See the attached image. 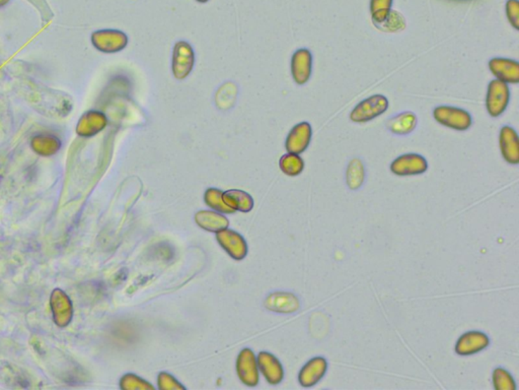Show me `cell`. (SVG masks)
I'll use <instances>...</instances> for the list:
<instances>
[{"label":"cell","instance_id":"28","mask_svg":"<svg viewBox=\"0 0 519 390\" xmlns=\"http://www.w3.org/2000/svg\"><path fill=\"white\" fill-rule=\"evenodd\" d=\"M506 16L509 23L515 30L519 29V2L518 0H507Z\"/></svg>","mask_w":519,"mask_h":390},{"label":"cell","instance_id":"8","mask_svg":"<svg viewBox=\"0 0 519 390\" xmlns=\"http://www.w3.org/2000/svg\"><path fill=\"white\" fill-rule=\"evenodd\" d=\"M489 69L496 80L505 84L519 83V62L516 60L494 57L489 61Z\"/></svg>","mask_w":519,"mask_h":390},{"label":"cell","instance_id":"15","mask_svg":"<svg viewBox=\"0 0 519 390\" xmlns=\"http://www.w3.org/2000/svg\"><path fill=\"white\" fill-rule=\"evenodd\" d=\"M218 240L220 245L227 251L228 255L235 260H242L246 255V242L241 235L232 231H221L218 234Z\"/></svg>","mask_w":519,"mask_h":390},{"label":"cell","instance_id":"12","mask_svg":"<svg viewBox=\"0 0 519 390\" xmlns=\"http://www.w3.org/2000/svg\"><path fill=\"white\" fill-rule=\"evenodd\" d=\"M500 151L507 163L518 165L519 163V140L515 129L511 126H504L500 130Z\"/></svg>","mask_w":519,"mask_h":390},{"label":"cell","instance_id":"29","mask_svg":"<svg viewBox=\"0 0 519 390\" xmlns=\"http://www.w3.org/2000/svg\"><path fill=\"white\" fill-rule=\"evenodd\" d=\"M122 382H127L123 383V389H140V386H138V384L142 385V386L144 387V389H154V387L151 386V385H149V383L146 382H144V380L140 379V378L136 377L135 375H127L125 377L122 379Z\"/></svg>","mask_w":519,"mask_h":390},{"label":"cell","instance_id":"7","mask_svg":"<svg viewBox=\"0 0 519 390\" xmlns=\"http://www.w3.org/2000/svg\"><path fill=\"white\" fill-rule=\"evenodd\" d=\"M427 169V161L418 154H402L391 164L392 172L398 176L423 174Z\"/></svg>","mask_w":519,"mask_h":390},{"label":"cell","instance_id":"6","mask_svg":"<svg viewBox=\"0 0 519 390\" xmlns=\"http://www.w3.org/2000/svg\"><path fill=\"white\" fill-rule=\"evenodd\" d=\"M108 126L105 113L98 110H89L84 113L76 124V135L82 138H91L99 135Z\"/></svg>","mask_w":519,"mask_h":390},{"label":"cell","instance_id":"5","mask_svg":"<svg viewBox=\"0 0 519 390\" xmlns=\"http://www.w3.org/2000/svg\"><path fill=\"white\" fill-rule=\"evenodd\" d=\"M195 63V54L192 46L185 41H180L173 51L172 69L177 80H185L192 73Z\"/></svg>","mask_w":519,"mask_h":390},{"label":"cell","instance_id":"20","mask_svg":"<svg viewBox=\"0 0 519 390\" xmlns=\"http://www.w3.org/2000/svg\"><path fill=\"white\" fill-rule=\"evenodd\" d=\"M223 200L225 204L230 207L234 211H241L244 212H250L254 207V200L249 193H244L243 190L225 191L223 193Z\"/></svg>","mask_w":519,"mask_h":390},{"label":"cell","instance_id":"17","mask_svg":"<svg viewBox=\"0 0 519 390\" xmlns=\"http://www.w3.org/2000/svg\"><path fill=\"white\" fill-rule=\"evenodd\" d=\"M418 119L416 114L411 111H406L387 120V128L394 135H407L416 129Z\"/></svg>","mask_w":519,"mask_h":390},{"label":"cell","instance_id":"27","mask_svg":"<svg viewBox=\"0 0 519 390\" xmlns=\"http://www.w3.org/2000/svg\"><path fill=\"white\" fill-rule=\"evenodd\" d=\"M493 385L497 390H515L516 384L511 374L502 368L495 369L493 372Z\"/></svg>","mask_w":519,"mask_h":390},{"label":"cell","instance_id":"31","mask_svg":"<svg viewBox=\"0 0 519 390\" xmlns=\"http://www.w3.org/2000/svg\"><path fill=\"white\" fill-rule=\"evenodd\" d=\"M196 1L201 2V4H205V2L208 1V0H196Z\"/></svg>","mask_w":519,"mask_h":390},{"label":"cell","instance_id":"26","mask_svg":"<svg viewBox=\"0 0 519 390\" xmlns=\"http://www.w3.org/2000/svg\"><path fill=\"white\" fill-rule=\"evenodd\" d=\"M223 191L219 189L209 188L208 190L205 193V202L211 207L212 209L215 211L220 212H225V214H230V212H235L234 209H230L225 204L223 200Z\"/></svg>","mask_w":519,"mask_h":390},{"label":"cell","instance_id":"13","mask_svg":"<svg viewBox=\"0 0 519 390\" xmlns=\"http://www.w3.org/2000/svg\"><path fill=\"white\" fill-rule=\"evenodd\" d=\"M327 360L323 357L311 359L304 365L299 373V382L304 387H311L317 384L327 372Z\"/></svg>","mask_w":519,"mask_h":390},{"label":"cell","instance_id":"10","mask_svg":"<svg viewBox=\"0 0 519 390\" xmlns=\"http://www.w3.org/2000/svg\"><path fill=\"white\" fill-rule=\"evenodd\" d=\"M313 71V55L308 49L302 48L294 52L292 59V75L297 85H304L310 80Z\"/></svg>","mask_w":519,"mask_h":390},{"label":"cell","instance_id":"30","mask_svg":"<svg viewBox=\"0 0 519 390\" xmlns=\"http://www.w3.org/2000/svg\"><path fill=\"white\" fill-rule=\"evenodd\" d=\"M9 2H11V0H0V8H4V6H8Z\"/></svg>","mask_w":519,"mask_h":390},{"label":"cell","instance_id":"25","mask_svg":"<svg viewBox=\"0 0 519 390\" xmlns=\"http://www.w3.org/2000/svg\"><path fill=\"white\" fill-rule=\"evenodd\" d=\"M377 27L382 31L387 32V33H396V32L403 31L405 29L406 20L401 13L391 11L384 22L377 25Z\"/></svg>","mask_w":519,"mask_h":390},{"label":"cell","instance_id":"1","mask_svg":"<svg viewBox=\"0 0 519 390\" xmlns=\"http://www.w3.org/2000/svg\"><path fill=\"white\" fill-rule=\"evenodd\" d=\"M389 109V100L384 95H373L355 106L350 113V120L355 123H366L384 114Z\"/></svg>","mask_w":519,"mask_h":390},{"label":"cell","instance_id":"19","mask_svg":"<svg viewBox=\"0 0 519 390\" xmlns=\"http://www.w3.org/2000/svg\"><path fill=\"white\" fill-rule=\"evenodd\" d=\"M260 369L271 384H277L282 380L283 369L280 362L272 355L261 353L259 355Z\"/></svg>","mask_w":519,"mask_h":390},{"label":"cell","instance_id":"21","mask_svg":"<svg viewBox=\"0 0 519 390\" xmlns=\"http://www.w3.org/2000/svg\"><path fill=\"white\" fill-rule=\"evenodd\" d=\"M365 180V168L361 159L354 158L348 164L346 171V183L351 190H357L363 185Z\"/></svg>","mask_w":519,"mask_h":390},{"label":"cell","instance_id":"14","mask_svg":"<svg viewBox=\"0 0 519 390\" xmlns=\"http://www.w3.org/2000/svg\"><path fill=\"white\" fill-rule=\"evenodd\" d=\"M62 142L58 135L51 133H38L32 136L31 147L39 156L49 157L61 149Z\"/></svg>","mask_w":519,"mask_h":390},{"label":"cell","instance_id":"24","mask_svg":"<svg viewBox=\"0 0 519 390\" xmlns=\"http://www.w3.org/2000/svg\"><path fill=\"white\" fill-rule=\"evenodd\" d=\"M393 0H370V13L375 26L384 22L389 15Z\"/></svg>","mask_w":519,"mask_h":390},{"label":"cell","instance_id":"11","mask_svg":"<svg viewBox=\"0 0 519 390\" xmlns=\"http://www.w3.org/2000/svg\"><path fill=\"white\" fill-rule=\"evenodd\" d=\"M490 341L485 334L481 331H469L458 339L456 352L461 356H470L477 354L488 347Z\"/></svg>","mask_w":519,"mask_h":390},{"label":"cell","instance_id":"4","mask_svg":"<svg viewBox=\"0 0 519 390\" xmlns=\"http://www.w3.org/2000/svg\"><path fill=\"white\" fill-rule=\"evenodd\" d=\"M91 40L94 47L104 53L120 52L128 45V37L119 30H99L92 34Z\"/></svg>","mask_w":519,"mask_h":390},{"label":"cell","instance_id":"23","mask_svg":"<svg viewBox=\"0 0 519 390\" xmlns=\"http://www.w3.org/2000/svg\"><path fill=\"white\" fill-rule=\"evenodd\" d=\"M279 166L284 174L294 177L304 171V162L299 154L288 153L280 159Z\"/></svg>","mask_w":519,"mask_h":390},{"label":"cell","instance_id":"2","mask_svg":"<svg viewBox=\"0 0 519 390\" xmlns=\"http://www.w3.org/2000/svg\"><path fill=\"white\" fill-rule=\"evenodd\" d=\"M433 117L438 123L454 129L465 131L472 126V116L468 111L452 106H438L433 110Z\"/></svg>","mask_w":519,"mask_h":390},{"label":"cell","instance_id":"16","mask_svg":"<svg viewBox=\"0 0 519 390\" xmlns=\"http://www.w3.org/2000/svg\"><path fill=\"white\" fill-rule=\"evenodd\" d=\"M237 373H239V377L246 384L251 385V386L257 384L259 375H258L255 357L251 351L244 350L242 352L241 356L237 360Z\"/></svg>","mask_w":519,"mask_h":390},{"label":"cell","instance_id":"18","mask_svg":"<svg viewBox=\"0 0 519 390\" xmlns=\"http://www.w3.org/2000/svg\"><path fill=\"white\" fill-rule=\"evenodd\" d=\"M270 310L281 313H294L299 310V300L292 293H276L267 299Z\"/></svg>","mask_w":519,"mask_h":390},{"label":"cell","instance_id":"9","mask_svg":"<svg viewBox=\"0 0 519 390\" xmlns=\"http://www.w3.org/2000/svg\"><path fill=\"white\" fill-rule=\"evenodd\" d=\"M313 129L308 122L296 124L288 133L285 147L288 153L301 154L306 151L311 144Z\"/></svg>","mask_w":519,"mask_h":390},{"label":"cell","instance_id":"3","mask_svg":"<svg viewBox=\"0 0 519 390\" xmlns=\"http://www.w3.org/2000/svg\"><path fill=\"white\" fill-rule=\"evenodd\" d=\"M511 101V89L508 84L501 80H493L488 85L486 96V109L490 116L499 117L506 110Z\"/></svg>","mask_w":519,"mask_h":390},{"label":"cell","instance_id":"22","mask_svg":"<svg viewBox=\"0 0 519 390\" xmlns=\"http://www.w3.org/2000/svg\"><path fill=\"white\" fill-rule=\"evenodd\" d=\"M196 221L203 229L208 231H218L225 229L228 221L225 217L215 212L202 211L196 214Z\"/></svg>","mask_w":519,"mask_h":390}]
</instances>
